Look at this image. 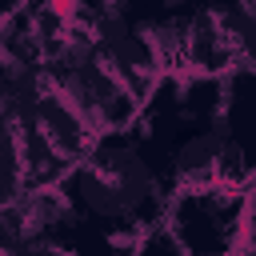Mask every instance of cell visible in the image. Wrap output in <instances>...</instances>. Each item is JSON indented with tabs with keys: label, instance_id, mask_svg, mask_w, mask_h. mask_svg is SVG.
Returning a JSON list of instances; mask_svg holds the SVG:
<instances>
[{
	"label": "cell",
	"instance_id": "obj_1",
	"mask_svg": "<svg viewBox=\"0 0 256 256\" xmlns=\"http://www.w3.org/2000/svg\"><path fill=\"white\" fill-rule=\"evenodd\" d=\"M44 76L48 84L76 108V116L100 136L116 128H132L140 116V100L128 92V84L100 60L96 44L88 32L68 28L44 56Z\"/></svg>",
	"mask_w": 256,
	"mask_h": 256
},
{
	"label": "cell",
	"instance_id": "obj_2",
	"mask_svg": "<svg viewBox=\"0 0 256 256\" xmlns=\"http://www.w3.org/2000/svg\"><path fill=\"white\" fill-rule=\"evenodd\" d=\"M160 224L188 256H228L236 248H252V188L224 180L176 184Z\"/></svg>",
	"mask_w": 256,
	"mask_h": 256
},
{
	"label": "cell",
	"instance_id": "obj_3",
	"mask_svg": "<svg viewBox=\"0 0 256 256\" xmlns=\"http://www.w3.org/2000/svg\"><path fill=\"white\" fill-rule=\"evenodd\" d=\"M24 120H32V124L52 140V148H56L64 160H72V164H76V160L92 148V140H96V132L76 116V108H72L48 80H44V88L32 96V108H28Z\"/></svg>",
	"mask_w": 256,
	"mask_h": 256
},
{
	"label": "cell",
	"instance_id": "obj_4",
	"mask_svg": "<svg viewBox=\"0 0 256 256\" xmlns=\"http://www.w3.org/2000/svg\"><path fill=\"white\" fill-rule=\"evenodd\" d=\"M16 140H20V168H24V188H52L64 180V172L72 168V160H64L52 140L32 124L20 120L16 124Z\"/></svg>",
	"mask_w": 256,
	"mask_h": 256
},
{
	"label": "cell",
	"instance_id": "obj_5",
	"mask_svg": "<svg viewBox=\"0 0 256 256\" xmlns=\"http://www.w3.org/2000/svg\"><path fill=\"white\" fill-rule=\"evenodd\" d=\"M44 64H20L0 52V120L20 124L32 108V96L44 88Z\"/></svg>",
	"mask_w": 256,
	"mask_h": 256
},
{
	"label": "cell",
	"instance_id": "obj_6",
	"mask_svg": "<svg viewBox=\"0 0 256 256\" xmlns=\"http://www.w3.org/2000/svg\"><path fill=\"white\" fill-rule=\"evenodd\" d=\"M24 192V168H20V140L16 124L0 120V204L16 200Z\"/></svg>",
	"mask_w": 256,
	"mask_h": 256
},
{
	"label": "cell",
	"instance_id": "obj_7",
	"mask_svg": "<svg viewBox=\"0 0 256 256\" xmlns=\"http://www.w3.org/2000/svg\"><path fill=\"white\" fill-rule=\"evenodd\" d=\"M132 256H188V252L176 244V236H172L164 224H152V228H144V232L136 236Z\"/></svg>",
	"mask_w": 256,
	"mask_h": 256
},
{
	"label": "cell",
	"instance_id": "obj_8",
	"mask_svg": "<svg viewBox=\"0 0 256 256\" xmlns=\"http://www.w3.org/2000/svg\"><path fill=\"white\" fill-rule=\"evenodd\" d=\"M20 240H28L24 220H20V204L8 200V204H0V252H12Z\"/></svg>",
	"mask_w": 256,
	"mask_h": 256
},
{
	"label": "cell",
	"instance_id": "obj_9",
	"mask_svg": "<svg viewBox=\"0 0 256 256\" xmlns=\"http://www.w3.org/2000/svg\"><path fill=\"white\" fill-rule=\"evenodd\" d=\"M228 256H252V248H236V252H228Z\"/></svg>",
	"mask_w": 256,
	"mask_h": 256
},
{
	"label": "cell",
	"instance_id": "obj_10",
	"mask_svg": "<svg viewBox=\"0 0 256 256\" xmlns=\"http://www.w3.org/2000/svg\"><path fill=\"white\" fill-rule=\"evenodd\" d=\"M0 256H8V252H0Z\"/></svg>",
	"mask_w": 256,
	"mask_h": 256
}]
</instances>
